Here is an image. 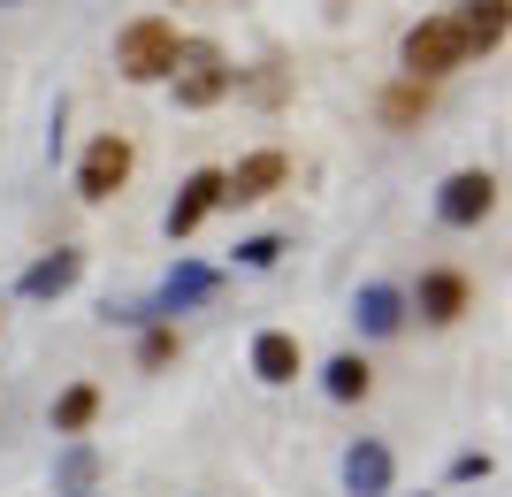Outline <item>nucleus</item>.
I'll return each instance as SVG.
<instances>
[{
	"instance_id": "obj_1",
	"label": "nucleus",
	"mask_w": 512,
	"mask_h": 497,
	"mask_svg": "<svg viewBox=\"0 0 512 497\" xmlns=\"http://www.w3.org/2000/svg\"><path fill=\"white\" fill-rule=\"evenodd\" d=\"M467 31H459V16H421L398 39V77H421V85H436V77H451V69H467Z\"/></svg>"
},
{
	"instance_id": "obj_2",
	"label": "nucleus",
	"mask_w": 512,
	"mask_h": 497,
	"mask_svg": "<svg viewBox=\"0 0 512 497\" xmlns=\"http://www.w3.org/2000/svg\"><path fill=\"white\" fill-rule=\"evenodd\" d=\"M176 54H184V31L169 16H138V23L115 31V69H123L130 85H161L176 69Z\"/></svg>"
},
{
	"instance_id": "obj_3",
	"label": "nucleus",
	"mask_w": 512,
	"mask_h": 497,
	"mask_svg": "<svg viewBox=\"0 0 512 497\" xmlns=\"http://www.w3.org/2000/svg\"><path fill=\"white\" fill-rule=\"evenodd\" d=\"M169 85H176V108L207 115V108H222V100L237 92V69H230V54H222V46L184 39V54H176V69H169Z\"/></svg>"
},
{
	"instance_id": "obj_4",
	"label": "nucleus",
	"mask_w": 512,
	"mask_h": 497,
	"mask_svg": "<svg viewBox=\"0 0 512 497\" xmlns=\"http://www.w3.org/2000/svg\"><path fill=\"white\" fill-rule=\"evenodd\" d=\"M130 169H138V146H130L123 130H100V138L85 146V161H77V199H92V207L115 199L130 184Z\"/></svg>"
},
{
	"instance_id": "obj_5",
	"label": "nucleus",
	"mask_w": 512,
	"mask_h": 497,
	"mask_svg": "<svg viewBox=\"0 0 512 497\" xmlns=\"http://www.w3.org/2000/svg\"><path fill=\"white\" fill-rule=\"evenodd\" d=\"M406 306L421 314L428 329H459V322H467V306H474L467 268H421V283L406 291Z\"/></svg>"
},
{
	"instance_id": "obj_6",
	"label": "nucleus",
	"mask_w": 512,
	"mask_h": 497,
	"mask_svg": "<svg viewBox=\"0 0 512 497\" xmlns=\"http://www.w3.org/2000/svg\"><path fill=\"white\" fill-rule=\"evenodd\" d=\"M283 184H291V153L260 146V153H245L237 169H222V207H260V199L283 192Z\"/></svg>"
},
{
	"instance_id": "obj_7",
	"label": "nucleus",
	"mask_w": 512,
	"mask_h": 497,
	"mask_svg": "<svg viewBox=\"0 0 512 497\" xmlns=\"http://www.w3.org/2000/svg\"><path fill=\"white\" fill-rule=\"evenodd\" d=\"M436 215H444L451 230H482V222L497 215V169H459V176H444Z\"/></svg>"
},
{
	"instance_id": "obj_8",
	"label": "nucleus",
	"mask_w": 512,
	"mask_h": 497,
	"mask_svg": "<svg viewBox=\"0 0 512 497\" xmlns=\"http://www.w3.org/2000/svg\"><path fill=\"white\" fill-rule=\"evenodd\" d=\"M253 375H260V383H299V375H306V345H299V337H291V329H260V337H253Z\"/></svg>"
},
{
	"instance_id": "obj_9",
	"label": "nucleus",
	"mask_w": 512,
	"mask_h": 497,
	"mask_svg": "<svg viewBox=\"0 0 512 497\" xmlns=\"http://www.w3.org/2000/svg\"><path fill=\"white\" fill-rule=\"evenodd\" d=\"M222 207V169H199V176H184V192H176V207H169V238H192L199 222Z\"/></svg>"
},
{
	"instance_id": "obj_10",
	"label": "nucleus",
	"mask_w": 512,
	"mask_h": 497,
	"mask_svg": "<svg viewBox=\"0 0 512 497\" xmlns=\"http://www.w3.org/2000/svg\"><path fill=\"white\" fill-rule=\"evenodd\" d=\"M85 276V253H77V245H62V253H46V260H31V268H23V299H62L69 283Z\"/></svg>"
},
{
	"instance_id": "obj_11",
	"label": "nucleus",
	"mask_w": 512,
	"mask_h": 497,
	"mask_svg": "<svg viewBox=\"0 0 512 497\" xmlns=\"http://www.w3.org/2000/svg\"><path fill=\"white\" fill-rule=\"evenodd\" d=\"M352 322H360L367 337H398V329H406V291H390V283H360Z\"/></svg>"
},
{
	"instance_id": "obj_12",
	"label": "nucleus",
	"mask_w": 512,
	"mask_h": 497,
	"mask_svg": "<svg viewBox=\"0 0 512 497\" xmlns=\"http://www.w3.org/2000/svg\"><path fill=\"white\" fill-rule=\"evenodd\" d=\"M428 108H436V85H421V77H398V85H383V100H375L383 130H421Z\"/></svg>"
},
{
	"instance_id": "obj_13",
	"label": "nucleus",
	"mask_w": 512,
	"mask_h": 497,
	"mask_svg": "<svg viewBox=\"0 0 512 497\" xmlns=\"http://www.w3.org/2000/svg\"><path fill=\"white\" fill-rule=\"evenodd\" d=\"M344 490H352V497H383L390 490V444L360 436V444L344 452Z\"/></svg>"
},
{
	"instance_id": "obj_14",
	"label": "nucleus",
	"mask_w": 512,
	"mask_h": 497,
	"mask_svg": "<svg viewBox=\"0 0 512 497\" xmlns=\"http://www.w3.org/2000/svg\"><path fill=\"white\" fill-rule=\"evenodd\" d=\"M505 16H512V0H459L467 54H497V46H505Z\"/></svg>"
},
{
	"instance_id": "obj_15",
	"label": "nucleus",
	"mask_w": 512,
	"mask_h": 497,
	"mask_svg": "<svg viewBox=\"0 0 512 497\" xmlns=\"http://www.w3.org/2000/svg\"><path fill=\"white\" fill-rule=\"evenodd\" d=\"M321 390H329L337 406H360L367 390H375V368H367V352H337V360L321 368Z\"/></svg>"
},
{
	"instance_id": "obj_16",
	"label": "nucleus",
	"mask_w": 512,
	"mask_h": 497,
	"mask_svg": "<svg viewBox=\"0 0 512 497\" xmlns=\"http://www.w3.org/2000/svg\"><path fill=\"white\" fill-rule=\"evenodd\" d=\"M92 421H100V383H69L54 398V436H85Z\"/></svg>"
},
{
	"instance_id": "obj_17",
	"label": "nucleus",
	"mask_w": 512,
	"mask_h": 497,
	"mask_svg": "<svg viewBox=\"0 0 512 497\" xmlns=\"http://www.w3.org/2000/svg\"><path fill=\"white\" fill-rule=\"evenodd\" d=\"M92 482H100V452H92L85 436H69L62 467H54V490H62V497H92Z\"/></svg>"
},
{
	"instance_id": "obj_18",
	"label": "nucleus",
	"mask_w": 512,
	"mask_h": 497,
	"mask_svg": "<svg viewBox=\"0 0 512 497\" xmlns=\"http://www.w3.org/2000/svg\"><path fill=\"white\" fill-rule=\"evenodd\" d=\"M176 360H184V329L153 322L146 337H138V375H161V368H176Z\"/></svg>"
},
{
	"instance_id": "obj_19",
	"label": "nucleus",
	"mask_w": 512,
	"mask_h": 497,
	"mask_svg": "<svg viewBox=\"0 0 512 497\" xmlns=\"http://www.w3.org/2000/svg\"><path fill=\"white\" fill-rule=\"evenodd\" d=\"M192 299H214V268H184V276H169V291H161V306H176V314H184V306Z\"/></svg>"
},
{
	"instance_id": "obj_20",
	"label": "nucleus",
	"mask_w": 512,
	"mask_h": 497,
	"mask_svg": "<svg viewBox=\"0 0 512 497\" xmlns=\"http://www.w3.org/2000/svg\"><path fill=\"white\" fill-rule=\"evenodd\" d=\"M283 260V238H245L237 245V268H276Z\"/></svg>"
},
{
	"instance_id": "obj_21",
	"label": "nucleus",
	"mask_w": 512,
	"mask_h": 497,
	"mask_svg": "<svg viewBox=\"0 0 512 497\" xmlns=\"http://www.w3.org/2000/svg\"><path fill=\"white\" fill-rule=\"evenodd\" d=\"M253 92H260V100H268V108H276V100H283V92H291V85H283L276 69H260V77H253Z\"/></svg>"
},
{
	"instance_id": "obj_22",
	"label": "nucleus",
	"mask_w": 512,
	"mask_h": 497,
	"mask_svg": "<svg viewBox=\"0 0 512 497\" xmlns=\"http://www.w3.org/2000/svg\"><path fill=\"white\" fill-rule=\"evenodd\" d=\"M0 8H8V0H0Z\"/></svg>"
},
{
	"instance_id": "obj_23",
	"label": "nucleus",
	"mask_w": 512,
	"mask_h": 497,
	"mask_svg": "<svg viewBox=\"0 0 512 497\" xmlns=\"http://www.w3.org/2000/svg\"><path fill=\"white\" fill-rule=\"evenodd\" d=\"M92 497H100V490H92Z\"/></svg>"
}]
</instances>
